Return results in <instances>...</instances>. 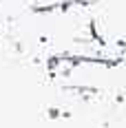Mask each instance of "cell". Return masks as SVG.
<instances>
[{"label": "cell", "instance_id": "6da1fadb", "mask_svg": "<svg viewBox=\"0 0 126 128\" xmlns=\"http://www.w3.org/2000/svg\"><path fill=\"white\" fill-rule=\"evenodd\" d=\"M60 2H75V4H91V2H95V0H60Z\"/></svg>", "mask_w": 126, "mask_h": 128}]
</instances>
